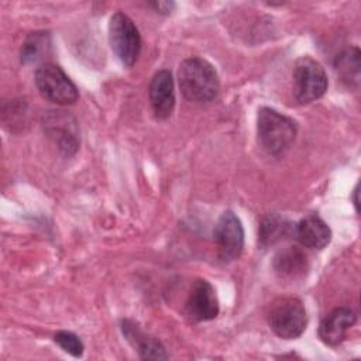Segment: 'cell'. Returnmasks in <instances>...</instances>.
<instances>
[{
    "instance_id": "obj_1",
    "label": "cell",
    "mask_w": 361,
    "mask_h": 361,
    "mask_svg": "<svg viewBox=\"0 0 361 361\" xmlns=\"http://www.w3.org/2000/svg\"><path fill=\"white\" fill-rule=\"evenodd\" d=\"M178 82L182 94L197 103L213 100L220 89L216 69L203 58L192 56L185 59L178 71Z\"/></svg>"
},
{
    "instance_id": "obj_2",
    "label": "cell",
    "mask_w": 361,
    "mask_h": 361,
    "mask_svg": "<svg viewBox=\"0 0 361 361\" xmlns=\"http://www.w3.org/2000/svg\"><path fill=\"white\" fill-rule=\"evenodd\" d=\"M258 138L264 149L271 155H282L293 144L298 124L293 118L271 107H261L257 117Z\"/></svg>"
},
{
    "instance_id": "obj_3",
    "label": "cell",
    "mask_w": 361,
    "mask_h": 361,
    "mask_svg": "<svg viewBox=\"0 0 361 361\" xmlns=\"http://www.w3.org/2000/svg\"><path fill=\"white\" fill-rule=\"evenodd\" d=\"M293 96L300 104L320 99L327 90V75L323 66L310 56H300L293 66Z\"/></svg>"
},
{
    "instance_id": "obj_4",
    "label": "cell",
    "mask_w": 361,
    "mask_h": 361,
    "mask_svg": "<svg viewBox=\"0 0 361 361\" xmlns=\"http://www.w3.org/2000/svg\"><path fill=\"white\" fill-rule=\"evenodd\" d=\"M109 41L113 52L126 66H133L141 52V35L134 21L117 11L109 23Z\"/></svg>"
},
{
    "instance_id": "obj_5",
    "label": "cell",
    "mask_w": 361,
    "mask_h": 361,
    "mask_svg": "<svg viewBox=\"0 0 361 361\" xmlns=\"http://www.w3.org/2000/svg\"><path fill=\"white\" fill-rule=\"evenodd\" d=\"M35 85L44 99L56 104H72L79 96L75 83L54 63L45 62L37 68Z\"/></svg>"
},
{
    "instance_id": "obj_6",
    "label": "cell",
    "mask_w": 361,
    "mask_h": 361,
    "mask_svg": "<svg viewBox=\"0 0 361 361\" xmlns=\"http://www.w3.org/2000/svg\"><path fill=\"white\" fill-rule=\"evenodd\" d=\"M307 324L306 309L298 298H285L279 300L269 313V326L272 331L285 340L299 337Z\"/></svg>"
},
{
    "instance_id": "obj_7",
    "label": "cell",
    "mask_w": 361,
    "mask_h": 361,
    "mask_svg": "<svg viewBox=\"0 0 361 361\" xmlns=\"http://www.w3.org/2000/svg\"><path fill=\"white\" fill-rule=\"evenodd\" d=\"M214 243L221 261L238 258L244 248V228L240 219L231 212H224L214 227Z\"/></svg>"
},
{
    "instance_id": "obj_8",
    "label": "cell",
    "mask_w": 361,
    "mask_h": 361,
    "mask_svg": "<svg viewBox=\"0 0 361 361\" xmlns=\"http://www.w3.org/2000/svg\"><path fill=\"white\" fill-rule=\"evenodd\" d=\"M186 314L193 322H207L219 314V300L214 288L206 279H196L189 290Z\"/></svg>"
},
{
    "instance_id": "obj_9",
    "label": "cell",
    "mask_w": 361,
    "mask_h": 361,
    "mask_svg": "<svg viewBox=\"0 0 361 361\" xmlns=\"http://www.w3.org/2000/svg\"><path fill=\"white\" fill-rule=\"evenodd\" d=\"M149 102L157 118H168L175 107L173 79L169 71H158L149 83Z\"/></svg>"
},
{
    "instance_id": "obj_10",
    "label": "cell",
    "mask_w": 361,
    "mask_h": 361,
    "mask_svg": "<svg viewBox=\"0 0 361 361\" xmlns=\"http://www.w3.org/2000/svg\"><path fill=\"white\" fill-rule=\"evenodd\" d=\"M357 320L355 313L350 307H337L331 310L319 326V337L327 345H338L347 336L350 327Z\"/></svg>"
},
{
    "instance_id": "obj_11",
    "label": "cell",
    "mask_w": 361,
    "mask_h": 361,
    "mask_svg": "<svg viewBox=\"0 0 361 361\" xmlns=\"http://www.w3.org/2000/svg\"><path fill=\"white\" fill-rule=\"evenodd\" d=\"M293 235L298 241L307 248L322 250L331 240V230L327 223L317 214H310L303 217L293 227Z\"/></svg>"
},
{
    "instance_id": "obj_12",
    "label": "cell",
    "mask_w": 361,
    "mask_h": 361,
    "mask_svg": "<svg viewBox=\"0 0 361 361\" xmlns=\"http://www.w3.org/2000/svg\"><path fill=\"white\" fill-rule=\"evenodd\" d=\"M123 334L127 337V340L131 343V345L137 350L141 358L144 360H165L168 358V354L165 353L164 345L159 340L155 337H151L141 331L135 323L130 320H124L121 326Z\"/></svg>"
},
{
    "instance_id": "obj_13",
    "label": "cell",
    "mask_w": 361,
    "mask_h": 361,
    "mask_svg": "<svg viewBox=\"0 0 361 361\" xmlns=\"http://www.w3.org/2000/svg\"><path fill=\"white\" fill-rule=\"evenodd\" d=\"M62 111H52L48 120L45 121L47 131L49 137L59 145V148L66 154H73L78 149V134L75 128V121L66 114H61Z\"/></svg>"
},
{
    "instance_id": "obj_14",
    "label": "cell",
    "mask_w": 361,
    "mask_h": 361,
    "mask_svg": "<svg viewBox=\"0 0 361 361\" xmlns=\"http://www.w3.org/2000/svg\"><path fill=\"white\" fill-rule=\"evenodd\" d=\"M274 269L283 279H295L307 271L306 254L298 247H286L274 258Z\"/></svg>"
},
{
    "instance_id": "obj_15",
    "label": "cell",
    "mask_w": 361,
    "mask_h": 361,
    "mask_svg": "<svg viewBox=\"0 0 361 361\" xmlns=\"http://www.w3.org/2000/svg\"><path fill=\"white\" fill-rule=\"evenodd\" d=\"M293 227L288 219L279 214H268L262 219L259 226V243L262 247L272 245L282 238L293 234Z\"/></svg>"
},
{
    "instance_id": "obj_16",
    "label": "cell",
    "mask_w": 361,
    "mask_h": 361,
    "mask_svg": "<svg viewBox=\"0 0 361 361\" xmlns=\"http://www.w3.org/2000/svg\"><path fill=\"white\" fill-rule=\"evenodd\" d=\"M360 51L355 47L344 49L336 58V72L340 75L341 80L348 86H357L360 82Z\"/></svg>"
},
{
    "instance_id": "obj_17",
    "label": "cell",
    "mask_w": 361,
    "mask_h": 361,
    "mask_svg": "<svg viewBox=\"0 0 361 361\" xmlns=\"http://www.w3.org/2000/svg\"><path fill=\"white\" fill-rule=\"evenodd\" d=\"M49 35L47 32H32L21 48V61L25 63L37 62L49 51Z\"/></svg>"
},
{
    "instance_id": "obj_18",
    "label": "cell",
    "mask_w": 361,
    "mask_h": 361,
    "mask_svg": "<svg viewBox=\"0 0 361 361\" xmlns=\"http://www.w3.org/2000/svg\"><path fill=\"white\" fill-rule=\"evenodd\" d=\"M55 343L68 354L73 355V357H80L83 354V343L80 341V338L72 333V331H66V330H61L55 334Z\"/></svg>"
},
{
    "instance_id": "obj_19",
    "label": "cell",
    "mask_w": 361,
    "mask_h": 361,
    "mask_svg": "<svg viewBox=\"0 0 361 361\" xmlns=\"http://www.w3.org/2000/svg\"><path fill=\"white\" fill-rule=\"evenodd\" d=\"M149 6L154 7L157 11L164 13V14L171 13L175 8V3L173 1H154V3H149Z\"/></svg>"
},
{
    "instance_id": "obj_20",
    "label": "cell",
    "mask_w": 361,
    "mask_h": 361,
    "mask_svg": "<svg viewBox=\"0 0 361 361\" xmlns=\"http://www.w3.org/2000/svg\"><path fill=\"white\" fill-rule=\"evenodd\" d=\"M358 185L355 186V189H354V204H355V209L358 210Z\"/></svg>"
}]
</instances>
